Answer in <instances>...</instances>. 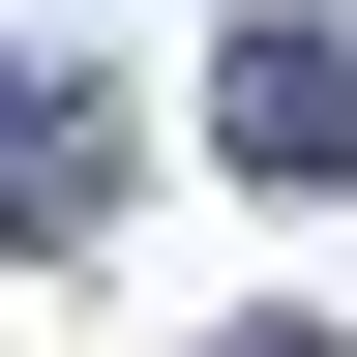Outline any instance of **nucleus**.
<instances>
[{
  "label": "nucleus",
  "instance_id": "7ed1b4c3",
  "mask_svg": "<svg viewBox=\"0 0 357 357\" xmlns=\"http://www.w3.org/2000/svg\"><path fill=\"white\" fill-rule=\"evenodd\" d=\"M208 357H357V328H208Z\"/></svg>",
  "mask_w": 357,
  "mask_h": 357
},
{
  "label": "nucleus",
  "instance_id": "f03ea898",
  "mask_svg": "<svg viewBox=\"0 0 357 357\" xmlns=\"http://www.w3.org/2000/svg\"><path fill=\"white\" fill-rule=\"evenodd\" d=\"M119 178H149V149H119V89H89V60H0V238H30V268L119 238Z\"/></svg>",
  "mask_w": 357,
  "mask_h": 357
},
{
  "label": "nucleus",
  "instance_id": "f257e3e1",
  "mask_svg": "<svg viewBox=\"0 0 357 357\" xmlns=\"http://www.w3.org/2000/svg\"><path fill=\"white\" fill-rule=\"evenodd\" d=\"M208 149L298 208V178H357V0H238V60H208Z\"/></svg>",
  "mask_w": 357,
  "mask_h": 357
}]
</instances>
